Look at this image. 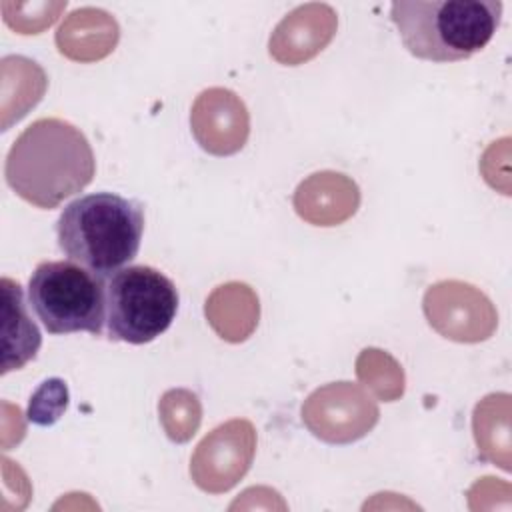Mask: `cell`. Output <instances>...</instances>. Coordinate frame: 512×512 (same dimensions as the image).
<instances>
[{"instance_id": "1", "label": "cell", "mask_w": 512, "mask_h": 512, "mask_svg": "<svg viewBox=\"0 0 512 512\" xmlns=\"http://www.w3.org/2000/svg\"><path fill=\"white\" fill-rule=\"evenodd\" d=\"M96 160L80 128L62 118H38L8 150L4 176L28 204L44 210L82 192L94 178Z\"/></svg>"}, {"instance_id": "2", "label": "cell", "mask_w": 512, "mask_h": 512, "mask_svg": "<svg viewBox=\"0 0 512 512\" xmlns=\"http://www.w3.org/2000/svg\"><path fill=\"white\" fill-rule=\"evenodd\" d=\"M390 18L410 54L458 62L484 50L502 20L500 0H396Z\"/></svg>"}, {"instance_id": "3", "label": "cell", "mask_w": 512, "mask_h": 512, "mask_svg": "<svg viewBox=\"0 0 512 512\" xmlns=\"http://www.w3.org/2000/svg\"><path fill=\"white\" fill-rule=\"evenodd\" d=\"M144 208L112 192L72 200L56 222V238L68 260L98 276L114 274L140 250Z\"/></svg>"}, {"instance_id": "4", "label": "cell", "mask_w": 512, "mask_h": 512, "mask_svg": "<svg viewBox=\"0 0 512 512\" xmlns=\"http://www.w3.org/2000/svg\"><path fill=\"white\" fill-rule=\"evenodd\" d=\"M28 300L50 334H102L106 320L102 276L72 260L40 262L28 282Z\"/></svg>"}, {"instance_id": "5", "label": "cell", "mask_w": 512, "mask_h": 512, "mask_svg": "<svg viewBox=\"0 0 512 512\" xmlns=\"http://www.w3.org/2000/svg\"><path fill=\"white\" fill-rule=\"evenodd\" d=\"M110 340L146 344L168 330L178 312V290L152 266L116 270L104 284Z\"/></svg>"}, {"instance_id": "6", "label": "cell", "mask_w": 512, "mask_h": 512, "mask_svg": "<svg viewBox=\"0 0 512 512\" xmlns=\"http://www.w3.org/2000/svg\"><path fill=\"white\" fill-rule=\"evenodd\" d=\"M378 418V404L352 382L324 384L302 404V422L328 444H350L364 438L378 424Z\"/></svg>"}, {"instance_id": "7", "label": "cell", "mask_w": 512, "mask_h": 512, "mask_svg": "<svg viewBox=\"0 0 512 512\" xmlns=\"http://www.w3.org/2000/svg\"><path fill=\"white\" fill-rule=\"evenodd\" d=\"M422 310L428 324L454 342H484L498 326V314L490 298L462 280H442L428 286Z\"/></svg>"}, {"instance_id": "8", "label": "cell", "mask_w": 512, "mask_h": 512, "mask_svg": "<svg viewBox=\"0 0 512 512\" xmlns=\"http://www.w3.org/2000/svg\"><path fill=\"white\" fill-rule=\"evenodd\" d=\"M254 454V424L246 418L228 420L198 442L190 458V476L208 494L228 492L246 476Z\"/></svg>"}, {"instance_id": "9", "label": "cell", "mask_w": 512, "mask_h": 512, "mask_svg": "<svg viewBox=\"0 0 512 512\" xmlns=\"http://www.w3.org/2000/svg\"><path fill=\"white\" fill-rule=\"evenodd\" d=\"M190 128L202 150L230 156L244 148L250 134V114L242 98L228 88L202 90L190 110Z\"/></svg>"}, {"instance_id": "10", "label": "cell", "mask_w": 512, "mask_h": 512, "mask_svg": "<svg viewBox=\"0 0 512 512\" xmlns=\"http://www.w3.org/2000/svg\"><path fill=\"white\" fill-rule=\"evenodd\" d=\"M338 28L336 10L322 2H308L288 12L268 40L270 56L284 66H298L318 56Z\"/></svg>"}, {"instance_id": "11", "label": "cell", "mask_w": 512, "mask_h": 512, "mask_svg": "<svg viewBox=\"0 0 512 512\" xmlns=\"http://www.w3.org/2000/svg\"><path fill=\"white\" fill-rule=\"evenodd\" d=\"M360 206L358 184L340 172L322 170L302 180L294 192L296 214L314 226H338Z\"/></svg>"}, {"instance_id": "12", "label": "cell", "mask_w": 512, "mask_h": 512, "mask_svg": "<svg viewBox=\"0 0 512 512\" xmlns=\"http://www.w3.org/2000/svg\"><path fill=\"white\" fill-rule=\"evenodd\" d=\"M120 28L112 14L102 8L84 6L72 10L56 30V48L74 62H96L106 58L118 44Z\"/></svg>"}, {"instance_id": "13", "label": "cell", "mask_w": 512, "mask_h": 512, "mask_svg": "<svg viewBox=\"0 0 512 512\" xmlns=\"http://www.w3.org/2000/svg\"><path fill=\"white\" fill-rule=\"evenodd\" d=\"M2 374L20 370L36 358L42 336L28 314L22 286L12 278H2Z\"/></svg>"}, {"instance_id": "14", "label": "cell", "mask_w": 512, "mask_h": 512, "mask_svg": "<svg viewBox=\"0 0 512 512\" xmlns=\"http://www.w3.org/2000/svg\"><path fill=\"white\" fill-rule=\"evenodd\" d=\"M204 314L222 340L244 342L256 330L260 318L258 296L244 282H226L210 292Z\"/></svg>"}, {"instance_id": "15", "label": "cell", "mask_w": 512, "mask_h": 512, "mask_svg": "<svg viewBox=\"0 0 512 512\" xmlns=\"http://www.w3.org/2000/svg\"><path fill=\"white\" fill-rule=\"evenodd\" d=\"M48 86L42 66L26 56L0 60V118L2 130L22 120L44 96Z\"/></svg>"}, {"instance_id": "16", "label": "cell", "mask_w": 512, "mask_h": 512, "mask_svg": "<svg viewBox=\"0 0 512 512\" xmlns=\"http://www.w3.org/2000/svg\"><path fill=\"white\" fill-rule=\"evenodd\" d=\"M474 440L482 460L510 470V394L498 392L482 398L472 416Z\"/></svg>"}, {"instance_id": "17", "label": "cell", "mask_w": 512, "mask_h": 512, "mask_svg": "<svg viewBox=\"0 0 512 512\" xmlns=\"http://www.w3.org/2000/svg\"><path fill=\"white\" fill-rule=\"evenodd\" d=\"M356 376L378 400L394 402L404 394V370L388 352L364 348L356 358Z\"/></svg>"}, {"instance_id": "18", "label": "cell", "mask_w": 512, "mask_h": 512, "mask_svg": "<svg viewBox=\"0 0 512 512\" xmlns=\"http://www.w3.org/2000/svg\"><path fill=\"white\" fill-rule=\"evenodd\" d=\"M160 424L172 442H188L200 428L202 404L198 396L186 388H172L158 402Z\"/></svg>"}, {"instance_id": "19", "label": "cell", "mask_w": 512, "mask_h": 512, "mask_svg": "<svg viewBox=\"0 0 512 512\" xmlns=\"http://www.w3.org/2000/svg\"><path fill=\"white\" fill-rule=\"evenodd\" d=\"M66 8L64 2H2L6 26L18 34H40L56 22L60 12Z\"/></svg>"}, {"instance_id": "20", "label": "cell", "mask_w": 512, "mask_h": 512, "mask_svg": "<svg viewBox=\"0 0 512 512\" xmlns=\"http://www.w3.org/2000/svg\"><path fill=\"white\" fill-rule=\"evenodd\" d=\"M68 408V386L60 378L44 380L28 402V420L38 426H52Z\"/></svg>"}]
</instances>
